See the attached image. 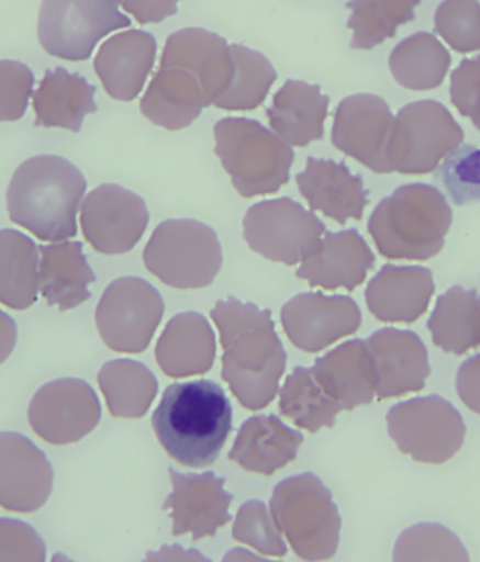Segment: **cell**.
<instances>
[{
    "label": "cell",
    "instance_id": "obj_6",
    "mask_svg": "<svg viewBox=\"0 0 480 562\" xmlns=\"http://www.w3.org/2000/svg\"><path fill=\"white\" fill-rule=\"evenodd\" d=\"M215 155L244 199L277 194L290 181L294 150L256 120L227 116L214 126Z\"/></svg>",
    "mask_w": 480,
    "mask_h": 562
},
{
    "label": "cell",
    "instance_id": "obj_26",
    "mask_svg": "<svg viewBox=\"0 0 480 562\" xmlns=\"http://www.w3.org/2000/svg\"><path fill=\"white\" fill-rule=\"evenodd\" d=\"M216 356L215 334L200 313L175 316L156 344L155 357L161 372L174 379L210 372Z\"/></svg>",
    "mask_w": 480,
    "mask_h": 562
},
{
    "label": "cell",
    "instance_id": "obj_43",
    "mask_svg": "<svg viewBox=\"0 0 480 562\" xmlns=\"http://www.w3.org/2000/svg\"><path fill=\"white\" fill-rule=\"evenodd\" d=\"M47 547L25 521L0 519V561H45Z\"/></svg>",
    "mask_w": 480,
    "mask_h": 562
},
{
    "label": "cell",
    "instance_id": "obj_39",
    "mask_svg": "<svg viewBox=\"0 0 480 562\" xmlns=\"http://www.w3.org/2000/svg\"><path fill=\"white\" fill-rule=\"evenodd\" d=\"M436 180L448 192L455 205L480 202V148L459 145L449 151L436 169Z\"/></svg>",
    "mask_w": 480,
    "mask_h": 562
},
{
    "label": "cell",
    "instance_id": "obj_40",
    "mask_svg": "<svg viewBox=\"0 0 480 562\" xmlns=\"http://www.w3.org/2000/svg\"><path fill=\"white\" fill-rule=\"evenodd\" d=\"M434 27L457 53L480 50L479 0H444L434 14Z\"/></svg>",
    "mask_w": 480,
    "mask_h": 562
},
{
    "label": "cell",
    "instance_id": "obj_7",
    "mask_svg": "<svg viewBox=\"0 0 480 562\" xmlns=\"http://www.w3.org/2000/svg\"><path fill=\"white\" fill-rule=\"evenodd\" d=\"M270 514L301 560L326 561L336 555L342 518L331 490L315 474L281 481L272 491Z\"/></svg>",
    "mask_w": 480,
    "mask_h": 562
},
{
    "label": "cell",
    "instance_id": "obj_13",
    "mask_svg": "<svg viewBox=\"0 0 480 562\" xmlns=\"http://www.w3.org/2000/svg\"><path fill=\"white\" fill-rule=\"evenodd\" d=\"M325 233L320 217L286 196L250 206L244 220V237L250 250L288 267L310 255Z\"/></svg>",
    "mask_w": 480,
    "mask_h": 562
},
{
    "label": "cell",
    "instance_id": "obj_25",
    "mask_svg": "<svg viewBox=\"0 0 480 562\" xmlns=\"http://www.w3.org/2000/svg\"><path fill=\"white\" fill-rule=\"evenodd\" d=\"M322 389L345 412L372 403L377 373L366 341L353 339L317 358L311 369Z\"/></svg>",
    "mask_w": 480,
    "mask_h": 562
},
{
    "label": "cell",
    "instance_id": "obj_46",
    "mask_svg": "<svg viewBox=\"0 0 480 562\" xmlns=\"http://www.w3.org/2000/svg\"><path fill=\"white\" fill-rule=\"evenodd\" d=\"M457 392L462 403L480 415V353L467 359L459 368Z\"/></svg>",
    "mask_w": 480,
    "mask_h": 562
},
{
    "label": "cell",
    "instance_id": "obj_27",
    "mask_svg": "<svg viewBox=\"0 0 480 562\" xmlns=\"http://www.w3.org/2000/svg\"><path fill=\"white\" fill-rule=\"evenodd\" d=\"M302 442L300 430L277 415H255L242 425L230 459L247 472L271 475L294 462Z\"/></svg>",
    "mask_w": 480,
    "mask_h": 562
},
{
    "label": "cell",
    "instance_id": "obj_32",
    "mask_svg": "<svg viewBox=\"0 0 480 562\" xmlns=\"http://www.w3.org/2000/svg\"><path fill=\"white\" fill-rule=\"evenodd\" d=\"M478 299L459 285L437 299L427 324L434 346L458 357L480 347Z\"/></svg>",
    "mask_w": 480,
    "mask_h": 562
},
{
    "label": "cell",
    "instance_id": "obj_4",
    "mask_svg": "<svg viewBox=\"0 0 480 562\" xmlns=\"http://www.w3.org/2000/svg\"><path fill=\"white\" fill-rule=\"evenodd\" d=\"M86 189L83 175L67 159L35 156L20 165L10 180V221L43 241L72 239L78 235L76 216Z\"/></svg>",
    "mask_w": 480,
    "mask_h": 562
},
{
    "label": "cell",
    "instance_id": "obj_38",
    "mask_svg": "<svg viewBox=\"0 0 480 562\" xmlns=\"http://www.w3.org/2000/svg\"><path fill=\"white\" fill-rule=\"evenodd\" d=\"M395 561H468L457 536L437 524H421L403 531L395 546Z\"/></svg>",
    "mask_w": 480,
    "mask_h": 562
},
{
    "label": "cell",
    "instance_id": "obj_10",
    "mask_svg": "<svg viewBox=\"0 0 480 562\" xmlns=\"http://www.w3.org/2000/svg\"><path fill=\"white\" fill-rule=\"evenodd\" d=\"M121 0H43L38 40L45 53L80 63L92 57L96 45L110 33L129 29Z\"/></svg>",
    "mask_w": 480,
    "mask_h": 562
},
{
    "label": "cell",
    "instance_id": "obj_1",
    "mask_svg": "<svg viewBox=\"0 0 480 562\" xmlns=\"http://www.w3.org/2000/svg\"><path fill=\"white\" fill-rule=\"evenodd\" d=\"M234 75L231 45L204 29L169 35L160 68L141 100V113L168 131L187 128L230 88Z\"/></svg>",
    "mask_w": 480,
    "mask_h": 562
},
{
    "label": "cell",
    "instance_id": "obj_34",
    "mask_svg": "<svg viewBox=\"0 0 480 562\" xmlns=\"http://www.w3.org/2000/svg\"><path fill=\"white\" fill-rule=\"evenodd\" d=\"M453 58L433 34L416 33L392 50L389 68L404 89L427 91L439 88L451 67Z\"/></svg>",
    "mask_w": 480,
    "mask_h": 562
},
{
    "label": "cell",
    "instance_id": "obj_44",
    "mask_svg": "<svg viewBox=\"0 0 480 562\" xmlns=\"http://www.w3.org/2000/svg\"><path fill=\"white\" fill-rule=\"evenodd\" d=\"M455 109L480 131V55L464 59L451 75L449 88Z\"/></svg>",
    "mask_w": 480,
    "mask_h": 562
},
{
    "label": "cell",
    "instance_id": "obj_17",
    "mask_svg": "<svg viewBox=\"0 0 480 562\" xmlns=\"http://www.w3.org/2000/svg\"><path fill=\"white\" fill-rule=\"evenodd\" d=\"M393 119L387 101L378 95H350L336 108L333 146L373 173L389 175L387 149Z\"/></svg>",
    "mask_w": 480,
    "mask_h": 562
},
{
    "label": "cell",
    "instance_id": "obj_42",
    "mask_svg": "<svg viewBox=\"0 0 480 562\" xmlns=\"http://www.w3.org/2000/svg\"><path fill=\"white\" fill-rule=\"evenodd\" d=\"M34 83V74L27 65L18 60H0V123L23 119Z\"/></svg>",
    "mask_w": 480,
    "mask_h": 562
},
{
    "label": "cell",
    "instance_id": "obj_45",
    "mask_svg": "<svg viewBox=\"0 0 480 562\" xmlns=\"http://www.w3.org/2000/svg\"><path fill=\"white\" fill-rule=\"evenodd\" d=\"M180 0H121L126 13L133 14L139 24L160 23L175 16Z\"/></svg>",
    "mask_w": 480,
    "mask_h": 562
},
{
    "label": "cell",
    "instance_id": "obj_41",
    "mask_svg": "<svg viewBox=\"0 0 480 562\" xmlns=\"http://www.w3.org/2000/svg\"><path fill=\"white\" fill-rule=\"evenodd\" d=\"M232 538L253 547L260 554L270 557H284L287 544L282 540L272 516L265 503L253 499L247 501L237 510Z\"/></svg>",
    "mask_w": 480,
    "mask_h": 562
},
{
    "label": "cell",
    "instance_id": "obj_23",
    "mask_svg": "<svg viewBox=\"0 0 480 562\" xmlns=\"http://www.w3.org/2000/svg\"><path fill=\"white\" fill-rule=\"evenodd\" d=\"M298 189L312 211L346 225L348 220L361 221L368 205V192L360 175L335 160L308 158L306 169L297 176Z\"/></svg>",
    "mask_w": 480,
    "mask_h": 562
},
{
    "label": "cell",
    "instance_id": "obj_28",
    "mask_svg": "<svg viewBox=\"0 0 480 562\" xmlns=\"http://www.w3.org/2000/svg\"><path fill=\"white\" fill-rule=\"evenodd\" d=\"M327 95L320 86L287 80L272 98L269 116L271 130L288 145L305 148L311 142L325 139L328 115Z\"/></svg>",
    "mask_w": 480,
    "mask_h": 562
},
{
    "label": "cell",
    "instance_id": "obj_15",
    "mask_svg": "<svg viewBox=\"0 0 480 562\" xmlns=\"http://www.w3.org/2000/svg\"><path fill=\"white\" fill-rule=\"evenodd\" d=\"M149 224L145 201L118 184H101L89 192L80 212L85 239L100 255L133 250Z\"/></svg>",
    "mask_w": 480,
    "mask_h": 562
},
{
    "label": "cell",
    "instance_id": "obj_29",
    "mask_svg": "<svg viewBox=\"0 0 480 562\" xmlns=\"http://www.w3.org/2000/svg\"><path fill=\"white\" fill-rule=\"evenodd\" d=\"M38 250L40 292L49 306L68 312L92 297L89 286L96 282V276L83 255L82 241L65 240L38 246Z\"/></svg>",
    "mask_w": 480,
    "mask_h": 562
},
{
    "label": "cell",
    "instance_id": "obj_18",
    "mask_svg": "<svg viewBox=\"0 0 480 562\" xmlns=\"http://www.w3.org/2000/svg\"><path fill=\"white\" fill-rule=\"evenodd\" d=\"M171 494L165 501L164 509L170 510L174 520L171 533L191 535L200 541L214 538L216 531L230 524V508L234 495L225 491V480L212 472L181 474L169 468Z\"/></svg>",
    "mask_w": 480,
    "mask_h": 562
},
{
    "label": "cell",
    "instance_id": "obj_22",
    "mask_svg": "<svg viewBox=\"0 0 480 562\" xmlns=\"http://www.w3.org/2000/svg\"><path fill=\"white\" fill-rule=\"evenodd\" d=\"M158 44L144 30L113 35L101 44L94 58V72L111 99L133 101L143 91L154 69Z\"/></svg>",
    "mask_w": 480,
    "mask_h": 562
},
{
    "label": "cell",
    "instance_id": "obj_35",
    "mask_svg": "<svg viewBox=\"0 0 480 562\" xmlns=\"http://www.w3.org/2000/svg\"><path fill=\"white\" fill-rule=\"evenodd\" d=\"M280 412L297 427L316 434L332 428L345 409L322 389L311 369L297 368L280 390Z\"/></svg>",
    "mask_w": 480,
    "mask_h": 562
},
{
    "label": "cell",
    "instance_id": "obj_14",
    "mask_svg": "<svg viewBox=\"0 0 480 562\" xmlns=\"http://www.w3.org/2000/svg\"><path fill=\"white\" fill-rule=\"evenodd\" d=\"M29 424L44 442L65 447L88 437L101 419V405L92 386L80 379L44 384L29 405Z\"/></svg>",
    "mask_w": 480,
    "mask_h": 562
},
{
    "label": "cell",
    "instance_id": "obj_33",
    "mask_svg": "<svg viewBox=\"0 0 480 562\" xmlns=\"http://www.w3.org/2000/svg\"><path fill=\"white\" fill-rule=\"evenodd\" d=\"M98 382L110 414L118 418H143L159 389L155 374L133 359L103 364Z\"/></svg>",
    "mask_w": 480,
    "mask_h": 562
},
{
    "label": "cell",
    "instance_id": "obj_31",
    "mask_svg": "<svg viewBox=\"0 0 480 562\" xmlns=\"http://www.w3.org/2000/svg\"><path fill=\"white\" fill-rule=\"evenodd\" d=\"M38 246L14 229L0 231V303L25 311L37 303Z\"/></svg>",
    "mask_w": 480,
    "mask_h": 562
},
{
    "label": "cell",
    "instance_id": "obj_24",
    "mask_svg": "<svg viewBox=\"0 0 480 562\" xmlns=\"http://www.w3.org/2000/svg\"><path fill=\"white\" fill-rule=\"evenodd\" d=\"M434 292L428 268L387 265L368 283L366 301L379 322L413 324L427 312Z\"/></svg>",
    "mask_w": 480,
    "mask_h": 562
},
{
    "label": "cell",
    "instance_id": "obj_11",
    "mask_svg": "<svg viewBox=\"0 0 480 562\" xmlns=\"http://www.w3.org/2000/svg\"><path fill=\"white\" fill-rule=\"evenodd\" d=\"M389 437L414 462L443 464L462 448V415L447 400L417 397L393 405L387 415Z\"/></svg>",
    "mask_w": 480,
    "mask_h": 562
},
{
    "label": "cell",
    "instance_id": "obj_16",
    "mask_svg": "<svg viewBox=\"0 0 480 562\" xmlns=\"http://www.w3.org/2000/svg\"><path fill=\"white\" fill-rule=\"evenodd\" d=\"M362 322L361 311L350 296L301 293L281 308L288 339L303 352L316 353L343 337L353 336Z\"/></svg>",
    "mask_w": 480,
    "mask_h": 562
},
{
    "label": "cell",
    "instance_id": "obj_5",
    "mask_svg": "<svg viewBox=\"0 0 480 562\" xmlns=\"http://www.w3.org/2000/svg\"><path fill=\"white\" fill-rule=\"evenodd\" d=\"M453 210L436 187L408 184L382 200L368 221L379 255L388 260L427 261L446 245Z\"/></svg>",
    "mask_w": 480,
    "mask_h": 562
},
{
    "label": "cell",
    "instance_id": "obj_3",
    "mask_svg": "<svg viewBox=\"0 0 480 562\" xmlns=\"http://www.w3.org/2000/svg\"><path fill=\"white\" fill-rule=\"evenodd\" d=\"M232 404L212 381L170 384L152 415L161 448L177 463L206 469L219 460L232 432Z\"/></svg>",
    "mask_w": 480,
    "mask_h": 562
},
{
    "label": "cell",
    "instance_id": "obj_30",
    "mask_svg": "<svg viewBox=\"0 0 480 562\" xmlns=\"http://www.w3.org/2000/svg\"><path fill=\"white\" fill-rule=\"evenodd\" d=\"M96 86L67 69L47 70L33 95L35 126L64 128L78 134L85 116L98 111Z\"/></svg>",
    "mask_w": 480,
    "mask_h": 562
},
{
    "label": "cell",
    "instance_id": "obj_9",
    "mask_svg": "<svg viewBox=\"0 0 480 562\" xmlns=\"http://www.w3.org/2000/svg\"><path fill=\"white\" fill-rule=\"evenodd\" d=\"M465 138L464 130L447 110L434 100L404 105L393 119L387 160L391 173H433L449 151Z\"/></svg>",
    "mask_w": 480,
    "mask_h": 562
},
{
    "label": "cell",
    "instance_id": "obj_48",
    "mask_svg": "<svg viewBox=\"0 0 480 562\" xmlns=\"http://www.w3.org/2000/svg\"><path fill=\"white\" fill-rule=\"evenodd\" d=\"M478 305H479V337H480V296L478 299Z\"/></svg>",
    "mask_w": 480,
    "mask_h": 562
},
{
    "label": "cell",
    "instance_id": "obj_47",
    "mask_svg": "<svg viewBox=\"0 0 480 562\" xmlns=\"http://www.w3.org/2000/svg\"><path fill=\"white\" fill-rule=\"evenodd\" d=\"M18 344V326L12 317L0 311V364L12 356Z\"/></svg>",
    "mask_w": 480,
    "mask_h": 562
},
{
    "label": "cell",
    "instance_id": "obj_12",
    "mask_svg": "<svg viewBox=\"0 0 480 562\" xmlns=\"http://www.w3.org/2000/svg\"><path fill=\"white\" fill-rule=\"evenodd\" d=\"M165 315V302L149 282L136 277L110 283L96 307V326L111 351L141 353L149 347Z\"/></svg>",
    "mask_w": 480,
    "mask_h": 562
},
{
    "label": "cell",
    "instance_id": "obj_20",
    "mask_svg": "<svg viewBox=\"0 0 480 562\" xmlns=\"http://www.w3.org/2000/svg\"><path fill=\"white\" fill-rule=\"evenodd\" d=\"M376 256L356 229L326 232L302 260L297 277L312 288L354 291L367 280Z\"/></svg>",
    "mask_w": 480,
    "mask_h": 562
},
{
    "label": "cell",
    "instance_id": "obj_37",
    "mask_svg": "<svg viewBox=\"0 0 480 562\" xmlns=\"http://www.w3.org/2000/svg\"><path fill=\"white\" fill-rule=\"evenodd\" d=\"M234 59V75L230 88L212 103L225 111H252L260 108L271 86L276 83L277 72L269 59L245 45H231Z\"/></svg>",
    "mask_w": 480,
    "mask_h": 562
},
{
    "label": "cell",
    "instance_id": "obj_21",
    "mask_svg": "<svg viewBox=\"0 0 480 562\" xmlns=\"http://www.w3.org/2000/svg\"><path fill=\"white\" fill-rule=\"evenodd\" d=\"M366 342L376 367L378 400L402 397L426 387L428 352L416 333L382 328Z\"/></svg>",
    "mask_w": 480,
    "mask_h": 562
},
{
    "label": "cell",
    "instance_id": "obj_19",
    "mask_svg": "<svg viewBox=\"0 0 480 562\" xmlns=\"http://www.w3.org/2000/svg\"><path fill=\"white\" fill-rule=\"evenodd\" d=\"M47 456L18 432H0V508L14 514L42 509L53 493Z\"/></svg>",
    "mask_w": 480,
    "mask_h": 562
},
{
    "label": "cell",
    "instance_id": "obj_2",
    "mask_svg": "<svg viewBox=\"0 0 480 562\" xmlns=\"http://www.w3.org/2000/svg\"><path fill=\"white\" fill-rule=\"evenodd\" d=\"M211 318L224 349L222 379L246 409L266 408L276 398L287 368V352L271 312L227 297L216 302Z\"/></svg>",
    "mask_w": 480,
    "mask_h": 562
},
{
    "label": "cell",
    "instance_id": "obj_8",
    "mask_svg": "<svg viewBox=\"0 0 480 562\" xmlns=\"http://www.w3.org/2000/svg\"><path fill=\"white\" fill-rule=\"evenodd\" d=\"M224 257L219 236L194 220L161 222L144 250L152 276L175 290H201L219 276Z\"/></svg>",
    "mask_w": 480,
    "mask_h": 562
},
{
    "label": "cell",
    "instance_id": "obj_36",
    "mask_svg": "<svg viewBox=\"0 0 480 562\" xmlns=\"http://www.w3.org/2000/svg\"><path fill=\"white\" fill-rule=\"evenodd\" d=\"M421 0H350L347 27L353 32L350 47L368 50L397 35L398 29L416 19Z\"/></svg>",
    "mask_w": 480,
    "mask_h": 562
}]
</instances>
